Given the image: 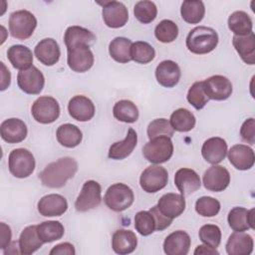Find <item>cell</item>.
<instances>
[{
    "instance_id": "cell-10",
    "label": "cell",
    "mask_w": 255,
    "mask_h": 255,
    "mask_svg": "<svg viewBox=\"0 0 255 255\" xmlns=\"http://www.w3.org/2000/svg\"><path fill=\"white\" fill-rule=\"evenodd\" d=\"M168 181L167 170L160 165H150L140 174L139 184L143 191L154 193L164 188Z\"/></svg>"
},
{
    "instance_id": "cell-21",
    "label": "cell",
    "mask_w": 255,
    "mask_h": 255,
    "mask_svg": "<svg viewBox=\"0 0 255 255\" xmlns=\"http://www.w3.org/2000/svg\"><path fill=\"white\" fill-rule=\"evenodd\" d=\"M230 228L235 232H244L254 229V208L248 210L244 207H233L227 216Z\"/></svg>"
},
{
    "instance_id": "cell-33",
    "label": "cell",
    "mask_w": 255,
    "mask_h": 255,
    "mask_svg": "<svg viewBox=\"0 0 255 255\" xmlns=\"http://www.w3.org/2000/svg\"><path fill=\"white\" fill-rule=\"evenodd\" d=\"M56 136L61 145L68 148H73L81 143L83 133L77 126L72 124H64L57 128Z\"/></svg>"
},
{
    "instance_id": "cell-49",
    "label": "cell",
    "mask_w": 255,
    "mask_h": 255,
    "mask_svg": "<svg viewBox=\"0 0 255 255\" xmlns=\"http://www.w3.org/2000/svg\"><path fill=\"white\" fill-rule=\"evenodd\" d=\"M153 218H154V221H155V230L157 231H162L164 229H166L172 222V219L164 216L160 211L159 209L157 208V206H153L151 207L149 210H148Z\"/></svg>"
},
{
    "instance_id": "cell-6",
    "label": "cell",
    "mask_w": 255,
    "mask_h": 255,
    "mask_svg": "<svg viewBox=\"0 0 255 255\" xmlns=\"http://www.w3.org/2000/svg\"><path fill=\"white\" fill-rule=\"evenodd\" d=\"M35 165L34 155L26 148H15L9 154V171L17 178H26L30 176L35 169Z\"/></svg>"
},
{
    "instance_id": "cell-12",
    "label": "cell",
    "mask_w": 255,
    "mask_h": 255,
    "mask_svg": "<svg viewBox=\"0 0 255 255\" xmlns=\"http://www.w3.org/2000/svg\"><path fill=\"white\" fill-rule=\"evenodd\" d=\"M103 5L102 15L105 24L113 29L124 27L128 20V11L124 3L119 1H107Z\"/></svg>"
},
{
    "instance_id": "cell-44",
    "label": "cell",
    "mask_w": 255,
    "mask_h": 255,
    "mask_svg": "<svg viewBox=\"0 0 255 255\" xmlns=\"http://www.w3.org/2000/svg\"><path fill=\"white\" fill-rule=\"evenodd\" d=\"M135 230L142 236H148L155 230V221L149 211H139L134 215Z\"/></svg>"
},
{
    "instance_id": "cell-24",
    "label": "cell",
    "mask_w": 255,
    "mask_h": 255,
    "mask_svg": "<svg viewBox=\"0 0 255 255\" xmlns=\"http://www.w3.org/2000/svg\"><path fill=\"white\" fill-rule=\"evenodd\" d=\"M34 54L38 61L45 66H53L58 63L61 51L58 43L53 38L41 40L34 49Z\"/></svg>"
},
{
    "instance_id": "cell-14",
    "label": "cell",
    "mask_w": 255,
    "mask_h": 255,
    "mask_svg": "<svg viewBox=\"0 0 255 255\" xmlns=\"http://www.w3.org/2000/svg\"><path fill=\"white\" fill-rule=\"evenodd\" d=\"M203 186L212 192L225 190L230 183L229 171L221 165L213 164L203 173Z\"/></svg>"
},
{
    "instance_id": "cell-27",
    "label": "cell",
    "mask_w": 255,
    "mask_h": 255,
    "mask_svg": "<svg viewBox=\"0 0 255 255\" xmlns=\"http://www.w3.org/2000/svg\"><path fill=\"white\" fill-rule=\"evenodd\" d=\"M136 246L137 238L131 230L119 229L113 234L112 247L117 254H129L135 250Z\"/></svg>"
},
{
    "instance_id": "cell-40",
    "label": "cell",
    "mask_w": 255,
    "mask_h": 255,
    "mask_svg": "<svg viewBox=\"0 0 255 255\" xmlns=\"http://www.w3.org/2000/svg\"><path fill=\"white\" fill-rule=\"evenodd\" d=\"M130 57L132 61L138 64H147L154 59L155 51L147 42L136 41L131 45Z\"/></svg>"
},
{
    "instance_id": "cell-34",
    "label": "cell",
    "mask_w": 255,
    "mask_h": 255,
    "mask_svg": "<svg viewBox=\"0 0 255 255\" xmlns=\"http://www.w3.org/2000/svg\"><path fill=\"white\" fill-rule=\"evenodd\" d=\"M228 28L235 36H245L252 32L253 22L244 11H235L228 17Z\"/></svg>"
},
{
    "instance_id": "cell-3",
    "label": "cell",
    "mask_w": 255,
    "mask_h": 255,
    "mask_svg": "<svg viewBox=\"0 0 255 255\" xmlns=\"http://www.w3.org/2000/svg\"><path fill=\"white\" fill-rule=\"evenodd\" d=\"M37 27V19L28 10H18L10 14L9 31L13 38L26 40L30 38Z\"/></svg>"
},
{
    "instance_id": "cell-42",
    "label": "cell",
    "mask_w": 255,
    "mask_h": 255,
    "mask_svg": "<svg viewBox=\"0 0 255 255\" xmlns=\"http://www.w3.org/2000/svg\"><path fill=\"white\" fill-rule=\"evenodd\" d=\"M133 15L140 23L148 24L156 18V5L153 2L147 0L138 1L133 7Z\"/></svg>"
},
{
    "instance_id": "cell-22",
    "label": "cell",
    "mask_w": 255,
    "mask_h": 255,
    "mask_svg": "<svg viewBox=\"0 0 255 255\" xmlns=\"http://www.w3.org/2000/svg\"><path fill=\"white\" fill-rule=\"evenodd\" d=\"M181 76L179 66L171 60L160 62L155 69V78L157 83L165 88H172L179 82Z\"/></svg>"
},
{
    "instance_id": "cell-18",
    "label": "cell",
    "mask_w": 255,
    "mask_h": 255,
    "mask_svg": "<svg viewBox=\"0 0 255 255\" xmlns=\"http://www.w3.org/2000/svg\"><path fill=\"white\" fill-rule=\"evenodd\" d=\"M38 211L46 217L61 216L68 209L67 199L61 194H48L38 201Z\"/></svg>"
},
{
    "instance_id": "cell-52",
    "label": "cell",
    "mask_w": 255,
    "mask_h": 255,
    "mask_svg": "<svg viewBox=\"0 0 255 255\" xmlns=\"http://www.w3.org/2000/svg\"><path fill=\"white\" fill-rule=\"evenodd\" d=\"M0 64H1V68H2V72H1L2 80H1V88H0V90H1V91H5V90L10 86L11 75H10L9 70L6 69L4 63L1 62Z\"/></svg>"
},
{
    "instance_id": "cell-45",
    "label": "cell",
    "mask_w": 255,
    "mask_h": 255,
    "mask_svg": "<svg viewBox=\"0 0 255 255\" xmlns=\"http://www.w3.org/2000/svg\"><path fill=\"white\" fill-rule=\"evenodd\" d=\"M220 210V202L211 196H202L195 202V211L203 217H213Z\"/></svg>"
},
{
    "instance_id": "cell-13",
    "label": "cell",
    "mask_w": 255,
    "mask_h": 255,
    "mask_svg": "<svg viewBox=\"0 0 255 255\" xmlns=\"http://www.w3.org/2000/svg\"><path fill=\"white\" fill-rule=\"evenodd\" d=\"M203 82V89L209 100L224 101L232 94V84L224 76L214 75Z\"/></svg>"
},
{
    "instance_id": "cell-47",
    "label": "cell",
    "mask_w": 255,
    "mask_h": 255,
    "mask_svg": "<svg viewBox=\"0 0 255 255\" xmlns=\"http://www.w3.org/2000/svg\"><path fill=\"white\" fill-rule=\"evenodd\" d=\"M146 132L149 139L161 135L171 137L174 133V129L166 119H155L148 124Z\"/></svg>"
},
{
    "instance_id": "cell-9",
    "label": "cell",
    "mask_w": 255,
    "mask_h": 255,
    "mask_svg": "<svg viewBox=\"0 0 255 255\" xmlns=\"http://www.w3.org/2000/svg\"><path fill=\"white\" fill-rule=\"evenodd\" d=\"M67 63L69 68L77 73H85L94 65V54L90 46L80 44L67 49Z\"/></svg>"
},
{
    "instance_id": "cell-17",
    "label": "cell",
    "mask_w": 255,
    "mask_h": 255,
    "mask_svg": "<svg viewBox=\"0 0 255 255\" xmlns=\"http://www.w3.org/2000/svg\"><path fill=\"white\" fill-rule=\"evenodd\" d=\"M174 184L181 195L186 196L198 190L201 180L197 172L191 168H180L174 174Z\"/></svg>"
},
{
    "instance_id": "cell-43",
    "label": "cell",
    "mask_w": 255,
    "mask_h": 255,
    "mask_svg": "<svg viewBox=\"0 0 255 255\" xmlns=\"http://www.w3.org/2000/svg\"><path fill=\"white\" fill-rule=\"evenodd\" d=\"M186 99L188 103L196 110H201L205 107L209 99L204 92L202 81L195 82L191 85V87L187 92Z\"/></svg>"
},
{
    "instance_id": "cell-31",
    "label": "cell",
    "mask_w": 255,
    "mask_h": 255,
    "mask_svg": "<svg viewBox=\"0 0 255 255\" xmlns=\"http://www.w3.org/2000/svg\"><path fill=\"white\" fill-rule=\"evenodd\" d=\"M95 41L96 36L94 35V33L81 26L68 27L64 35V42L67 49L80 44L90 46L94 44Z\"/></svg>"
},
{
    "instance_id": "cell-8",
    "label": "cell",
    "mask_w": 255,
    "mask_h": 255,
    "mask_svg": "<svg viewBox=\"0 0 255 255\" xmlns=\"http://www.w3.org/2000/svg\"><path fill=\"white\" fill-rule=\"evenodd\" d=\"M102 201V187L95 180H88L83 184L80 194L75 201L76 210L87 212L100 205Z\"/></svg>"
},
{
    "instance_id": "cell-36",
    "label": "cell",
    "mask_w": 255,
    "mask_h": 255,
    "mask_svg": "<svg viewBox=\"0 0 255 255\" xmlns=\"http://www.w3.org/2000/svg\"><path fill=\"white\" fill-rule=\"evenodd\" d=\"M182 19L189 24L199 23L205 14V7L200 0H186L183 1L180 8Z\"/></svg>"
},
{
    "instance_id": "cell-30",
    "label": "cell",
    "mask_w": 255,
    "mask_h": 255,
    "mask_svg": "<svg viewBox=\"0 0 255 255\" xmlns=\"http://www.w3.org/2000/svg\"><path fill=\"white\" fill-rule=\"evenodd\" d=\"M232 44L240 58L248 65L255 64V35L253 32L245 36H233Z\"/></svg>"
},
{
    "instance_id": "cell-16",
    "label": "cell",
    "mask_w": 255,
    "mask_h": 255,
    "mask_svg": "<svg viewBox=\"0 0 255 255\" xmlns=\"http://www.w3.org/2000/svg\"><path fill=\"white\" fill-rule=\"evenodd\" d=\"M28 133L26 124L16 118L7 119L0 126V134L4 141L8 143H18L23 141Z\"/></svg>"
},
{
    "instance_id": "cell-38",
    "label": "cell",
    "mask_w": 255,
    "mask_h": 255,
    "mask_svg": "<svg viewBox=\"0 0 255 255\" xmlns=\"http://www.w3.org/2000/svg\"><path fill=\"white\" fill-rule=\"evenodd\" d=\"M113 115L120 122L132 124L137 121L139 113L137 107L131 101L121 100L115 104Z\"/></svg>"
},
{
    "instance_id": "cell-7",
    "label": "cell",
    "mask_w": 255,
    "mask_h": 255,
    "mask_svg": "<svg viewBox=\"0 0 255 255\" xmlns=\"http://www.w3.org/2000/svg\"><path fill=\"white\" fill-rule=\"evenodd\" d=\"M31 114L37 123L44 125L52 124L60 116V106L53 97L43 96L33 103Z\"/></svg>"
},
{
    "instance_id": "cell-32",
    "label": "cell",
    "mask_w": 255,
    "mask_h": 255,
    "mask_svg": "<svg viewBox=\"0 0 255 255\" xmlns=\"http://www.w3.org/2000/svg\"><path fill=\"white\" fill-rule=\"evenodd\" d=\"M7 58L13 68L20 71L26 70L33 66L32 51L23 45H13L7 51Z\"/></svg>"
},
{
    "instance_id": "cell-15",
    "label": "cell",
    "mask_w": 255,
    "mask_h": 255,
    "mask_svg": "<svg viewBox=\"0 0 255 255\" xmlns=\"http://www.w3.org/2000/svg\"><path fill=\"white\" fill-rule=\"evenodd\" d=\"M69 115L78 122H88L95 116V105L89 98L78 95L73 97L68 104Z\"/></svg>"
},
{
    "instance_id": "cell-41",
    "label": "cell",
    "mask_w": 255,
    "mask_h": 255,
    "mask_svg": "<svg viewBox=\"0 0 255 255\" xmlns=\"http://www.w3.org/2000/svg\"><path fill=\"white\" fill-rule=\"evenodd\" d=\"M154 36L161 43H171L178 36V27L173 21L164 19L155 26Z\"/></svg>"
},
{
    "instance_id": "cell-48",
    "label": "cell",
    "mask_w": 255,
    "mask_h": 255,
    "mask_svg": "<svg viewBox=\"0 0 255 255\" xmlns=\"http://www.w3.org/2000/svg\"><path fill=\"white\" fill-rule=\"evenodd\" d=\"M240 135L242 139L250 144L255 142V122L253 118L246 120L240 128Z\"/></svg>"
},
{
    "instance_id": "cell-2",
    "label": "cell",
    "mask_w": 255,
    "mask_h": 255,
    "mask_svg": "<svg viewBox=\"0 0 255 255\" xmlns=\"http://www.w3.org/2000/svg\"><path fill=\"white\" fill-rule=\"evenodd\" d=\"M185 43L191 53L204 55L212 52L217 47L218 35L213 28L198 26L190 30Z\"/></svg>"
},
{
    "instance_id": "cell-19",
    "label": "cell",
    "mask_w": 255,
    "mask_h": 255,
    "mask_svg": "<svg viewBox=\"0 0 255 255\" xmlns=\"http://www.w3.org/2000/svg\"><path fill=\"white\" fill-rule=\"evenodd\" d=\"M227 143L225 139L219 136H213L206 139L201 147L202 157L211 164L221 162L227 154Z\"/></svg>"
},
{
    "instance_id": "cell-39",
    "label": "cell",
    "mask_w": 255,
    "mask_h": 255,
    "mask_svg": "<svg viewBox=\"0 0 255 255\" xmlns=\"http://www.w3.org/2000/svg\"><path fill=\"white\" fill-rule=\"evenodd\" d=\"M37 231L44 243H50L61 239L64 236L65 229L60 221L48 220L37 225Z\"/></svg>"
},
{
    "instance_id": "cell-53",
    "label": "cell",
    "mask_w": 255,
    "mask_h": 255,
    "mask_svg": "<svg viewBox=\"0 0 255 255\" xmlns=\"http://www.w3.org/2000/svg\"><path fill=\"white\" fill-rule=\"evenodd\" d=\"M195 255H199V254H202V255H218L219 252L215 249V248H212L208 245H198L194 252H193Z\"/></svg>"
},
{
    "instance_id": "cell-37",
    "label": "cell",
    "mask_w": 255,
    "mask_h": 255,
    "mask_svg": "<svg viewBox=\"0 0 255 255\" xmlns=\"http://www.w3.org/2000/svg\"><path fill=\"white\" fill-rule=\"evenodd\" d=\"M169 123L174 130L186 132L191 130L195 127L196 119L190 111H188L187 109L180 108L175 110L171 114Z\"/></svg>"
},
{
    "instance_id": "cell-50",
    "label": "cell",
    "mask_w": 255,
    "mask_h": 255,
    "mask_svg": "<svg viewBox=\"0 0 255 255\" xmlns=\"http://www.w3.org/2000/svg\"><path fill=\"white\" fill-rule=\"evenodd\" d=\"M76 250L73 244L69 242L60 243L54 246L49 252L50 255H75Z\"/></svg>"
},
{
    "instance_id": "cell-35",
    "label": "cell",
    "mask_w": 255,
    "mask_h": 255,
    "mask_svg": "<svg viewBox=\"0 0 255 255\" xmlns=\"http://www.w3.org/2000/svg\"><path fill=\"white\" fill-rule=\"evenodd\" d=\"M131 41L125 37H116L109 45L110 56L118 63L126 64L131 61Z\"/></svg>"
},
{
    "instance_id": "cell-4",
    "label": "cell",
    "mask_w": 255,
    "mask_h": 255,
    "mask_svg": "<svg viewBox=\"0 0 255 255\" xmlns=\"http://www.w3.org/2000/svg\"><path fill=\"white\" fill-rule=\"evenodd\" d=\"M144 158L154 164L166 162L173 154V143L169 136L161 135L149 139L142 147Z\"/></svg>"
},
{
    "instance_id": "cell-26",
    "label": "cell",
    "mask_w": 255,
    "mask_h": 255,
    "mask_svg": "<svg viewBox=\"0 0 255 255\" xmlns=\"http://www.w3.org/2000/svg\"><path fill=\"white\" fill-rule=\"evenodd\" d=\"M253 238L244 232H233L226 242V252L229 255H249L253 251Z\"/></svg>"
},
{
    "instance_id": "cell-29",
    "label": "cell",
    "mask_w": 255,
    "mask_h": 255,
    "mask_svg": "<svg viewBox=\"0 0 255 255\" xmlns=\"http://www.w3.org/2000/svg\"><path fill=\"white\" fill-rule=\"evenodd\" d=\"M38 231L37 225H30L23 229L18 240V247L20 254L31 255L41 248L43 245Z\"/></svg>"
},
{
    "instance_id": "cell-25",
    "label": "cell",
    "mask_w": 255,
    "mask_h": 255,
    "mask_svg": "<svg viewBox=\"0 0 255 255\" xmlns=\"http://www.w3.org/2000/svg\"><path fill=\"white\" fill-rule=\"evenodd\" d=\"M190 237L183 230H176L164 239L163 251L166 255H186L190 248Z\"/></svg>"
},
{
    "instance_id": "cell-28",
    "label": "cell",
    "mask_w": 255,
    "mask_h": 255,
    "mask_svg": "<svg viewBox=\"0 0 255 255\" xmlns=\"http://www.w3.org/2000/svg\"><path fill=\"white\" fill-rule=\"evenodd\" d=\"M136 143H137L136 131L133 128H129L125 139L121 141H117L110 146L108 156L115 160H122L128 157L132 152V150L136 146Z\"/></svg>"
},
{
    "instance_id": "cell-5",
    "label": "cell",
    "mask_w": 255,
    "mask_h": 255,
    "mask_svg": "<svg viewBox=\"0 0 255 255\" xmlns=\"http://www.w3.org/2000/svg\"><path fill=\"white\" fill-rule=\"evenodd\" d=\"M133 200V191L129 186L122 182L112 184L107 189L104 197L106 205L115 212L125 211L130 207Z\"/></svg>"
},
{
    "instance_id": "cell-23",
    "label": "cell",
    "mask_w": 255,
    "mask_h": 255,
    "mask_svg": "<svg viewBox=\"0 0 255 255\" xmlns=\"http://www.w3.org/2000/svg\"><path fill=\"white\" fill-rule=\"evenodd\" d=\"M156 206L164 216L173 220L184 211L185 199L181 194L169 192L159 198Z\"/></svg>"
},
{
    "instance_id": "cell-20",
    "label": "cell",
    "mask_w": 255,
    "mask_h": 255,
    "mask_svg": "<svg viewBox=\"0 0 255 255\" xmlns=\"http://www.w3.org/2000/svg\"><path fill=\"white\" fill-rule=\"evenodd\" d=\"M228 152L229 162L238 170H247L253 167L255 161L254 150L246 144H235Z\"/></svg>"
},
{
    "instance_id": "cell-46",
    "label": "cell",
    "mask_w": 255,
    "mask_h": 255,
    "mask_svg": "<svg viewBox=\"0 0 255 255\" xmlns=\"http://www.w3.org/2000/svg\"><path fill=\"white\" fill-rule=\"evenodd\" d=\"M199 239L212 248H217L221 242V230L217 225L205 224L198 231Z\"/></svg>"
},
{
    "instance_id": "cell-1",
    "label": "cell",
    "mask_w": 255,
    "mask_h": 255,
    "mask_svg": "<svg viewBox=\"0 0 255 255\" xmlns=\"http://www.w3.org/2000/svg\"><path fill=\"white\" fill-rule=\"evenodd\" d=\"M78 171V162L75 158L65 156L46 165L39 173V178L44 186L50 188L63 187L66 182L74 177Z\"/></svg>"
},
{
    "instance_id": "cell-51",
    "label": "cell",
    "mask_w": 255,
    "mask_h": 255,
    "mask_svg": "<svg viewBox=\"0 0 255 255\" xmlns=\"http://www.w3.org/2000/svg\"><path fill=\"white\" fill-rule=\"evenodd\" d=\"M0 248L1 249H6L10 244H11V238H12V232L11 228L5 224L4 222H1L0 224Z\"/></svg>"
},
{
    "instance_id": "cell-11",
    "label": "cell",
    "mask_w": 255,
    "mask_h": 255,
    "mask_svg": "<svg viewBox=\"0 0 255 255\" xmlns=\"http://www.w3.org/2000/svg\"><path fill=\"white\" fill-rule=\"evenodd\" d=\"M17 84L21 91L28 95H38L45 85L43 73L35 66L22 70L17 75Z\"/></svg>"
}]
</instances>
